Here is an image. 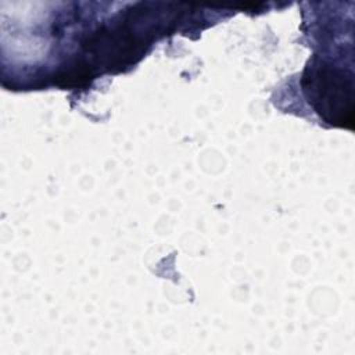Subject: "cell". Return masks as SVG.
<instances>
[{
    "instance_id": "obj_1",
    "label": "cell",
    "mask_w": 355,
    "mask_h": 355,
    "mask_svg": "<svg viewBox=\"0 0 355 355\" xmlns=\"http://www.w3.org/2000/svg\"><path fill=\"white\" fill-rule=\"evenodd\" d=\"M304 89L309 101L319 115L337 126L352 123V80L345 78L344 71L326 64L313 61L306 67L302 79Z\"/></svg>"
}]
</instances>
